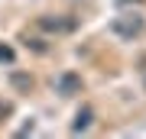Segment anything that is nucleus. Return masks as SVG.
Instances as JSON below:
<instances>
[{"label":"nucleus","instance_id":"nucleus-1","mask_svg":"<svg viewBox=\"0 0 146 139\" xmlns=\"http://www.w3.org/2000/svg\"><path fill=\"white\" fill-rule=\"evenodd\" d=\"M143 16L140 13H123V16H117L114 23H110V32L114 36H120V39H133V36H140L143 32Z\"/></svg>","mask_w":146,"mask_h":139},{"label":"nucleus","instance_id":"nucleus-2","mask_svg":"<svg viewBox=\"0 0 146 139\" xmlns=\"http://www.w3.org/2000/svg\"><path fill=\"white\" fill-rule=\"evenodd\" d=\"M36 26L39 29H46V32H55V36H65V32H75L78 29V20L75 16H39L36 20Z\"/></svg>","mask_w":146,"mask_h":139},{"label":"nucleus","instance_id":"nucleus-3","mask_svg":"<svg viewBox=\"0 0 146 139\" xmlns=\"http://www.w3.org/2000/svg\"><path fill=\"white\" fill-rule=\"evenodd\" d=\"M81 74H75V71H62L55 78V94H62V97H72V94H81Z\"/></svg>","mask_w":146,"mask_h":139},{"label":"nucleus","instance_id":"nucleus-4","mask_svg":"<svg viewBox=\"0 0 146 139\" xmlns=\"http://www.w3.org/2000/svg\"><path fill=\"white\" fill-rule=\"evenodd\" d=\"M91 123H94V110H91V107H81L78 113H75L72 133H84V129H91Z\"/></svg>","mask_w":146,"mask_h":139},{"label":"nucleus","instance_id":"nucleus-5","mask_svg":"<svg viewBox=\"0 0 146 139\" xmlns=\"http://www.w3.org/2000/svg\"><path fill=\"white\" fill-rule=\"evenodd\" d=\"M10 84L16 91H29L33 88V74H26V71H10Z\"/></svg>","mask_w":146,"mask_h":139},{"label":"nucleus","instance_id":"nucleus-6","mask_svg":"<svg viewBox=\"0 0 146 139\" xmlns=\"http://www.w3.org/2000/svg\"><path fill=\"white\" fill-rule=\"evenodd\" d=\"M13 58H16V52H13V45H0V65H13Z\"/></svg>","mask_w":146,"mask_h":139}]
</instances>
